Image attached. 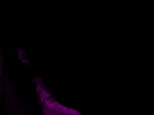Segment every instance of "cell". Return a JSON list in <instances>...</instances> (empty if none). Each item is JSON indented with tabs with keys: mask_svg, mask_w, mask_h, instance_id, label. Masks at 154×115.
<instances>
[{
	"mask_svg": "<svg viewBox=\"0 0 154 115\" xmlns=\"http://www.w3.org/2000/svg\"><path fill=\"white\" fill-rule=\"evenodd\" d=\"M42 99L45 115H82L76 110L58 102L45 89Z\"/></svg>",
	"mask_w": 154,
	"mask_h": 115,
	"instance_id": "obj_1",
	"label": "cell"
}]
</instances>
